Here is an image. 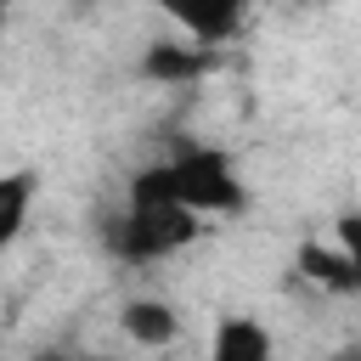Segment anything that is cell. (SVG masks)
<instances>
[{
	"label": "cell",
	"mask_w": 361,
	"mask_h": 361,
	"mask_svg": "<svg viewBox=\"0 0 361 361\" xmlns=\"http://www.w3.org/2000/svg\"><path fill=\"white\" fill-rule=\"evenodd\" d=\"M124 197L135 203H169L186 209L197 220H237L248 209V180L237 169V158L214 141H186L152 164H141L124 186Z\"/></svg>",
	"instance_id": "obj_1"
},
{
	"label": "cell",
	"mask_w": 361,
	"mask_h": 361,
	"mask_svg": "<svg viewBox=\"0 0 361 361\" xmlns=\"http://www.w3.org/2000/svg\"><path fill=\"white\" fill-rule=\"evenodd\" d=\"M197 237H203L197 214L169 209V203H135V197H124V209H113L102 226V243L118 265H164Z\"/></svg>",
	"instance_id": "obj_2"
},
{
	"label": "cell",
	"mask_w": 361,
	"mask_h": 361,
	"mask_svg": "<svg viewBox=\"0 0 361 361\" xmlns=\"http://www.w3.org/2000/svg\"><path fill=\"white\" fill-rule=\"evenodd\" d=\"M209 68H214V51H203V45H192V39H152V45L141 51V62H135V73H141V79L169 85V90L197 85Z\"/></svg>",
	"instance_id": "obj_3"
},
{
	"label": "cell",
	"mask_w": 361,
	"mask_h": 361,
	"mask_svg": "<svg viewBox=\"0 0 361 361\" xmlns=\"http://www.w3.org/2000/svg\"><path fill=\"white\" fill-rule=\"evenodd\" d=\"M118 333L141 350H169L180 338V310L158 293H135V299L118 305Z\"/></svg>",
	"instance_id": "obj_4"
},
{
	"label": "cell",
	"mask_w": 361,
	"mask_h": 361,
	"mask_svg": "<svg viewBox=\"0 0 361 361\" xmlns=\"http://www.w3.org/2000/svg\"><path fill=\"white\" fill-rule=\"evenodd\" d=\"M209 361H276V338H271V327L259 316L231 310L209 333Z\"/></svg>",
	"instance_id": "obj_5"
},
{
	"label": "cell",
	"mask_w": 361,
	"mask_h": 361,
	"mask_svg": "<svg viewBox=\"0 0 361 361\" xmlns=\"http://www.w3.org/2000/svg\"><path fill=\"white\" fill-rule=\"evenodd\" d=\"M293 271L305 282H316L322 293H361V271L338 254V243H299Z\"/></svg>",
	"instance_id": "obj_6"
},
{
	"label": "cell",
	"mask_w": 361,
	"mask_h": 361,
	"mask_svg": "<svg viewBox=\"0 0 361 361\" xmlns=\"http://www.w3.org/2000/svg\"><path fill=\"white\" fill-rule=\"evenodd\" d=\"M169 17H175V28H180V39H192V45H203V51H214V45H226L237 28H243V6H169Z\"/></svg>",
	"instance_id": "obj_7"
},
{
	"label": "cell",
	"mask_w": 361,
	"mask_h": 361,
	"mask_svg": "<svg viewBox=\"0 0 361 361\" xmlns=\"http://www.w3.org/2000/svg\"><path fill=\"white\" fill-rule=\"evenodd\" d=\"M34 192H39V175L34 169H0V254L28 231Z\"/></svg>",
	"instance_id": "obj_8"
},
{
	"label": "cell",
	"mask_w": 361,
	"mask_h": 361,
	"mask_svg": "<svg viewBox=\"0 0 361 361\" xmlns=\"http://www.w3.org/2000/svg\"><path fill=\"white\" fill-rule=\"evenodd\" d=\"M333 237H338V254L361 271V209H344V214H338V226H333Z\"/></svg>",
	"instance_id": "obj_9"
},
{
	"label": "cell",
	"mask_w": 361,
	"mask_h": 361,
	"mask_svg": "<svg viewBox=\"0 0 361 361\" xmlns=\"http://www.w3.org/2000/svg\"><path fill=\"white\" fill-rule=\"evenodd\" d=\"M34 361H73V355H56V350H45V355H34Z\"/></svg>",
	"instance_id": "obj_10"
}]
</instances>
